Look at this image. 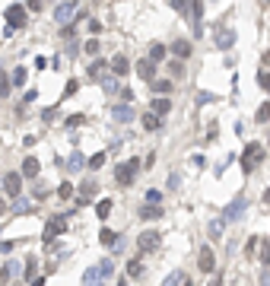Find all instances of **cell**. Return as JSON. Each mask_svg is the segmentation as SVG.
Here are the masks:
<instances>
[{
	"label": "cell",
	"mask_w": 270,
	"mask_h": 286,
	"mask_svg": "<svg viewBox=\"0 0 270 286\" xmlns=\"http://www.w3.org/2000/svg\"><path fill=\"white\" fill-rule=\"evenodd\" d=\"M216 45H219V48H232L235 45V32L232 29H219V32H216Z\"/></svg>",
	"instance_id": "18"
},
{
	"label": "cell",
	"mask_w": 270,
	"mask_h": 286,
	"mask_svg": "<svg viewBox=\"0 0 270 286\" xmlns=\"http://www.w3.org/2000/svg\"><path fill=\"white\" fill-rule=\"evenodd\" d=\"M213 102V92H197V105H210Z\"/></svg>",
	"instance_id": "48"
},
{
	"label": "cell",
	"mask_w": 270,
	"mask_h": 286,
	"mask_svg": "<svg viewBox=\"0 0 270 286\" xmlns=\"http://www.w3.org/2000/svg\"><path fill=\"white\" fill-rule=\"evenodd\" d=\"M77 10H80L77 0H64V3H57V6H54V23H64L67 26L73 16H77Z\"/></svg>",
	"instance_id": "5"
},
{
	"label": "cell",
	"mask_w": 270,
	"mask_h": 286,
	"mask_svg": "<svg viewBox=\"0 0 270 286\" xmlns=\"http://www.w3.org/2000/svg\"><path fill=\"white\" fill-rule=\"evenodd\" d=\"M26 80H29V70H26V67H16V70H13V77H10V86H23Z\"/></svg>",
	"instance_id": "28"
},
{
	"label": "cell",
	"mask_w": 270,
	"mask_h": 286,
	"mask_svg": "<svg viewBox=\"0 0 270 286\" xmlns=\"http://www.w3.org/2000/svg\"><path fill=\"white\" fill-rule=\"evenodd\" d=\"M264 67H270V51H264Z\"/></svg>",
	"instance_id": "61"
},
{
	"label": "cell",
	"mask_w": 270,
	"mask_h": 286,
	"mask_svg": "<svg viewBox=\"0 0 270 286\" xmlns=\"http://www.w3.org/2000/svg\"><path fill=\"white\" fill-rule=\"evenodd\" d=\"M245 210H248V200H245V197H235V200L226 207L222 220H226V223H235V220H242V213H245Z\"/></svg>",
	"instance_id": "7"
},
{
	"label": "cell",
	"mask_w": 270,
	"mask_h": 286,
	"mask_svg": "<svg viewBox=\"0 0 270 286\" xmlns=\"http://www.w3.org/2000/svg\"><path fill=\"white\" fill-rule=\"evenodd\" d=\"M3 95H10V77L0 70V99H3Z\"/></svg>",
	"instance_id": "39"
},
{
	"label": "cell",
	"mask_w": 270,
	"mask_h": 286,
	"mask_svg": "<svg viewBox=\"0 0 270 286\" xmlns=\"http://www.w3.org/2000/svg\"><path fill=\"white\" fill-rule=\"evenodd\" d=\"M134 70H137V77L140 80H146V83H153V80H156V64H153V60H137V67H134Z\"/></svg>",
	"instance_id": "10"
},
{
	"label": "cell",
	"mask_w": 270,
	"mask_h": 286,
	"mask_svg": "<svg viewBox=\"0 0 270 286\" xmlns=\"http://www.w3.org/2000/svg\"><path fill=\"white\" fill-rule=\"evenodd\" d=\"M140 169H143V162H140V159H127V162H121V166L114 169V181H118L121 188H131Z\"/></svg>",
	"instance_id": "1"
},
{
	"label": "cell",
	"mask_w": 270,
	"mask_h": 286,
	"mask_svg": "<svg viewBox=\"0 0 270 286\" xmlns=\"http://www.w3.org/2000/svg\"><path fill=\"white\" fill-rule=\"evenodd\" d=\"M185 77V64L181 60H168V80H181Z\"/></svg>",
	"instance_id": "26"
},
{
	"label": "cell",
	"mask_w": 270,
	"mask_h": 286,
	"mask_svg": "<svg viewBox=\"0 0 270 286\" xmlns=\"http://www.w3.org/2000/svg\"><path fill=\"white\" fill-rule=\"evenodd\" d=\"M83 51H86V54H92V57H96V54H99V38H89V42L83 45Z\"/></svg>",
	"instance_id": "41"
},
{
	"label": "cell",
	"mask_w": 270,
	"mask_h": 286,
	"mask_svg": "<svg viewBox=\"0 0 270 286\" xmlns=\"http://www.w3.org/2000/svg\"><path fill=\"white\" fill-rule=\"evenodd\" d=\"M35 270H38V261L29 257V261H26V277H35Z\"/></svg>",
	"instance_id": "45"
},
{
	"label": "cell",
	"mask_w": 270,
	"mask_h": 286,
	"mask_svg": "<svg viewBox=\"0 0 270 286\" xmlns=\"http://www.w3.org/2000/svg\"><path fill=\"white\" fill-rule=\"evenodd\" d=\"M258 245H261V238H258V235H251V238L245 242V255H248V257H254V255H258Z\"/></svg>",
	"instance_id": "33"
},
{
	"label": "cell",
	"mask_w": 270,
	"mask_h": 286,
	"mask_svg": "<svg viewBox=\"0 0 270 286\" xmlns=\"http://www.w3.org/2000/svg\"><path fill=\"white\" fill-rule=\"evenodd\" d=\"M261 200H264V203H270V188L264 191V197H261Z\"/></svg>",
	"instance_id": "60"
},
{
	"label": "cell",
	"mask_w": 270,
	"mask_h": 286,
	"mask_svg": "<svg viewBox=\"0 0 270 286\" xmlns=\"http://www.w3.org/2000/svg\"><path fill=\"white\" fill-rule=\"evenodd\" d=\"M102 89L105 92H118V77H108V73H105V77H102Z\"/></svg>",
	"instance_id": "35"
},
{
	"label": "cell",
	"mask_w": 270,
	"mask_h": 286,
	"mask_svg": "<svg viewBox=\"0 0 270 286\" xmlns=\"http://www.w3.org/2000/svg\"><path fill=\"white\" fill-rule=\"evenodd\" d=\"M261 286H270V270H264V274H261Z\"/></svg>",
	"instance_id": "56"
},
{
	"label": "cell",
	"mask_w": 270,
	"mask_h": 286,
	"mask_svg": "<svg viewBox=\"0 0 270 286\" xmlns=\"http://www.w3.org/2000/svg\"><path fill=\"white\" fill-rule=\"evenodd\" d=\"M150 112L159 114V118H162V114H168V112H172V99H165V95H156V99L150 102Z\"/></svg>",
	"instance_id": "14"
},
{
	"label": "cell",
	"mask_w": 270,
	"mask_h": 286,
	"mask_svg": "<svg viewBox=\"0 0 270 286\" xmlns=\"http://www.w3.org/2000/svg\"><path fill=\"white\" fill-rule=\"evenodd\" d=\"M210 286H222V277H213V280H210Z\"/></svg>",
	"instance_id": "58"
},
{
	"label": "cell",
	"mask_w": 270,
	"mask_h": 286,
	"mask_svg": "<svg viewBox=\"0 0 270 286\" xmlns=\"http://www.w3.org/2000/svg\"><path fill=\"white\" fill-rule=\"evenodd\" d=\"M67 232V216H54V220H48V226H45V232H42V238H45V245H51L57 235H64Z\"/></svg>",
	"instance_id": "4"
},
{
	"label": "cell",
	"mask_w": 270,
	"mask_h": 286,
	"mask_svg": "<svg viewBox=\"0 0 270 286\" xmlns=\"http://www.w3.org/2000/svg\"><path fill=\"white\" fill-rule=\"evenodd\" d=\"M3 16H6V23H10V32H13V29H23V26H26V19H29V10H26L23 3H10Z\"/></svg>",
	"instance_id": "3"
},
{
	"label": "cell",
	"mask_w": 270,
	"mask_h": 286,
	"mask_svg": "<svg viewBox=\"0 0 270 286\" xmlns=\"http://www.w3.org/2000/svg\"><path fill=\"white\" fill-rule=\"evenodd\" d=\"M32 286H45V277H35V280H32Z\"/></svg>",
	"instance_id": "57"
},
{
	"label": "cell",
	"mask_w": 270,
	"mask_h": 286,
	"mask_svg": "<svg viewBox=\"0 0 270 286\" xmlns=\"http://www.w3.org/2000/svg\"><path fill=\"white\" fill-rule=\"evenodd\" d=\"M99 238H102L105 248H114V245L121 242V235H118V232H111V229H102V232H99Z\"/></svg>",
	"instance_id": "22"
},
{
	"label": "cell",
	"mask_w": 270,
	"mask_h": 286,
	"mask_svg": "<svg viewBox=\"0 0 270 286\" xmlns=\"http://www.w3.org/2000/svg\"><path fill=\"white\" fill-rule=\"evenodd\" d=\"M197 267H200V274H213L216 270V257H213V248H200V255H197Z\"/></svg>",
	"instance_id": "9"
},
{
	"label": "cell",
	"mask_w": 270,
	"mask_h": 286,
	"mask_svg": "<svg viewBox=\"0 0 270 286\" xmlns=\"http://www.w3.org/2000/svg\"><path fill=\"white\" fill-rule=\"evenodd\" d=\"M77 89H80V83H77V80H70V83L64 86V99H70V95L77 92Z\"/></svg>",
	"instance_id": "46"
},
{
	"label": "cell",
	"mask_w": 270,
	"mask_h": 286,
	"mask_svg": "<svg viewBox=\"0 0 270 286\" xmlns=\"http://www.w3.org/2000/svg\"><path fill=\"white\" fill-rule=\"evenodd\" d=\"M150 89L156 92V95H165L168 89H172V80H159V77H156V80L150 83Z\"/></svg>",
	"instance_id": "24"
},
{
	"label": "cell",
	"mask_w": 270,
	"mask_h": 286,
	"mask_svg": "<svg viewBox=\"0 0 270 286\" xmlns=\"http://www.w3.org/2000/svg\"><path fill=\"white\" fill-rule=\"evenodd\" d=\"M89 32H92V35H99V32H102V23H99V19H89Z\"/></svg>",
	"instance_id": "53"
},
{
	"label": "cell",
	"mask_w": 270,
	"mask_h": 286,
	"mask_svg": "<svg viewBox=\"0 0 270 286\" xmlns=\"http://www.w3.org/2000/svg\"><path fill=\"white\" fill-rule=\"evenodd\" d=\"M172 51H175V57H178V60H185V57H191L194 48H191V42H188V38H178V42L172 45Z\"/></svg>",
	"instance_id": "16"
},
{
	"label": "cell",
	"mask_w": 270,
	"mask_h": 286,
	"mask_svg": "<svg viewBox=\"0 0 270 286\" xmlns=\"http://www.w3.org/2000/svg\"><path fill=\"white\" fill-rule=\"evenodd\" d=\"M86 166H89V169H102V166H105V153H96L89 162H86Z\"/></svg>",
	"instance_id": "40"
},
{
	"label": "cell",
	"mask_w": 270,
	"mask_h": 286,
	"mask_svg": "<svg viewBox=\"0 0 270 286\" xmlns=\"http://www.w3.org/2000/svg\"><path fill=\"white\" fill-rule=\"evenodd\" d=\"M146 200H150V203H153V207H159V200H162V194H159V191H146Z\"/></svg>",
	"instance_id": "47"
},
{
	"label": "cell",
	"mask_w": 270,
	"mask_h": 286,
	"mask_svg": "<svg viewBox=\"0 0 270 286\" xmlns=\"http://www.w3.org/2000/svg\"><path fill=\"white\" fill-rule=\"evenodd\" d=\"M261 159H264V146H261V143H248L245 153H242V172L251 175V169L261 166Z\"/></svg>",
	"instance_id": "2"
},
{
	"label": "cell",
	"mask_w": 270,
	"mask_h": 286,
	"mask_svg": "<svg viewBox=\"0 0 270 286\" xmlns=\"http://www.w3.org/2000/svg\"><path fill=\"white\" fill-rule=\"evenodd\" d=\"M70 194H73V185H70V181H64V185L57 188V197H64V200H67Z\"/></svg>",
	"instance_id": "44"
},
{
	"label": "cell",
	"mask_w": 270,
	"mask_h": 286,
	"mask_svg": "<svg viewBox=\"0 0 270 286\" xmlns=\"http://www.w3.org/2000/svg\"><path fill=\"white\" fill-rule=\"evenodd\" d=\"M38 169H42V162H38L35 156H26V159H23V178H35Z\"/></svg>",
	"instance_id": "15"
},
{
	"label": "cell",
	"mask_w": 270,
	"mask_h": 286,
	"mask_svg": "<svg viewBox=\"0 0 270 286\" xmlns=\"http://www.w3.org/2000/svg\"><path fill=\"white\" fill-rule=\"evenodd\" d=\"M0 213H6V200H3V194H0Z\"/></svg>",
	"instance_id": "59"
},
{
	"label": "cell",
	"mask_w": 270,
	"mask_h": 286,
	"mask_svg": "<svg viewBox=\"0 0 270 286\" xmlns=\"http://www.w3.org/2000/svg\"><path fill=\"white\" fill-rule=\"evenodd\" d=\"M258 86L270 95V70H261V73H258Z\"/></svg>",
	"instance_id": "36"
},
{
	"label": "cell",
	"mask_w": 270,
	"mask_h": 286,
	"mask_svg": "<svg viewBox=\"0 0 270 286\" xmlns=\"http://www.w3.org/2000/svg\"><path fill=\"white\" fill-rule=\"evenodd\" d=\"M127 274H131V277H143V261H140V257H134V261L127 264Z\"/></svg>",
	"instance_id": "31"
},
{
	"label": "cell",
	"mask_w": 270,
	"mask_h": 286,
	"mask_svg": "<svg viewBox=\"0 0 270 286\" xmlns=\"http://www.w3.org/2000/svg\"><path fill=\"white\" fill-rule=\"evenodd\" d=\"M181 283H185V274H181V270H175V274L168 277V280L162 283V286H181Z\"/></svg>",
	"instance_id": "37"
},
{
	"label": "cell",
	"mask_w": 270,
	"mask_h": 286,
	"mask_svg": "<svg viewBox=\"0 0 270 286\" xmlns=\"http://www.w3.org/2000/svg\"><path fill=\"white\" fill-rule=\"evenodd\" d=\"M219 226H222L219 220H213V223H210V235H213V238H219V235H222V229H219Z\"/></svg>",
	"instance_id": "49"
},
{
	"label": "cell",
	"mask_w": 270,
	"mask_h": 286,
	"mask_svg": "<svg viewBox=\"0 0 270 286\" xmlns=\"http://www.w3.org/2000/svg\"><path fill=\"white\" fill-rule=\"evenodd\" d=\"M35 99H38V92H35V89H29V92L23 95V102H35Z\"/></svg>",
	"instance_id": "55"
},
{
	"label": "cell",
	"mask_w": 270,
	"mask_h": 286,
	"mask_svg": "<svg viewBox=\"0 0 270 286\" xmlns=\"http://www.w3.org/2000/svg\"><path fill=\"white\" fill-rule=\"evenodd\" d=\"M254 124H270V102L258 108V114H254Z\"/></svg>",
	"instance_id": "29"
},
{
	"label": "cell",
	"mask_w": 270,
	"mask_h": 286,
	"mask_svg": "<svg viewBox=\"0 0 270 286\" xmlns=\"http://www.w3.org/2000/svg\"><path fill=\"white\" fill-rule=\"evenodd\" d=\"M181 286H194V283H188V280H185V283H181Z\"/></svg>",
	"instance_id": "62"
},
{
	"label": "cell",
	"mask_w": 270,
	"mask_h": 286,
	"mask_svg": "<svg viewBox=\"0 0 270 286\" xmlns=\"http://www.w3.org/2000/svg\"><path fill=\"white\" fill-rule=\"evenodd\" d=\"M178 185H181V178H178V175H168V188L175 191V188H178Z\"/></svg>",
	"instance_id": "54"
},
{
	"label": "cell",
	"mask_w": 270,
	"mask_h": 286,
	"mask_svg": "<svg viewBox=\"0 0 270 286\" xmlns=\"http://www.w3.org/2000/svg\"><path fill=\"white\" fill-rule=\"evenodd\" d=\"M159 127H162V118L153 114V112H146L143 114V131H159Z\"/></svg>",
	"instance_id": "20"
},
{
	"label": "cell",
	"mask_w": 270,
	"mask_h": 286,
	"mask_svg": "<svg viewBox=\"0 0 270 286\" xmlns=\"http://www.w3.org/2000/svg\"><path fill=\"white\" fill-rule=\"evenodd\" d=\"M105 70H108V60H102V57L92 60V64H89V80H102Z\"/></svg>",
	"instance_id": "17"
},
{
	"label": "cell",
	"mask_w": 270,
	"mask_h": 286,
	"mask_svg": "<svg viewBox=\"0 0 270 286\" xmlns=\"http://www.w3.org/2000/svg\"><path fill=\"white\" fill-rule=\"evenodd\" d=\"M13 248H16V242H0V255H10Z\"/></svg>",
	"instance_id": "52"
},
{
	"label": "cell",
	"mask_w": 270,
	"mask_h": 286,
	"mask_svg": "<svg viewBox=\"0 0 270 286\" xmlns=\"http://www.w3.org/2000/svg\"><path fill=\"white\" fill-rule=\"evenodd\" d=\"M102 283H105V280L99 277V270H96V267H89V270L83 274V286H102Z\"/></svg>",
	"instance_id": "21"
},
{
	"label": "cell",
	"mask_w": 270,
	"mask_h": 286,
	"mask_svg": "<svg viewBox=\"0 0 270 286\" xmlns=\"http://www.w3.org/2000/svg\"><path fill=\"white\" fill-rule=\"evenodd\" d=\"M26 10H32V13H38V10H42V0H26Z\"/></svg>",
	"instance_id": "51"
},
{
	"label": "cell",
	"mask_w": 270,
	"mask_h": 286,
	"mask_svg": "<svg viewBox=\"0 0 270 286\" xmlns=\"http://www.w3.org/2000/svg\"><path fill=\"white\" fill-rule=\"evenodd\" d=\"M96 270H99V277H102V280H105V277H111V274H114V261H111V257H102Z\"/></svg>",
	"instance_id": "25"
},
{
	"label": "cell",
	"mask_w": 270,
	"mask_h": 286,
	"mask_svg": "<svg viewBox=\"0 0 270 286\" xmlns=\"http://www.w3.org/2000/svg\"><path fill=\"white\" fill-rule=\"evenodd\" d=\"M60 35H64V38H77V26H64V29H60Z\"/></svg>",
	"instance_id": "50"
},
{
	"label": "cell",
	"mask_w": 270,
	"mask_h": 286,
	"mask_svg": "<svg viewBox=\"0 0 270 286\" xmlns=\"http://www.w3.org/2000/svg\"><path fill=\"white\" fill-rule=\"evenodd\" d=\"M168 6H172L175 13H185L188 6H191V0H168Z\"/></svg>",
	"instance_id": "38"
},
{
	"label": "cell",
	"mask_w": 270,
	"mask_h": 286,
	"mask_svg": "<svg viewBox=\"0 0 270 286\" xmlns=\"http://www.w3.org/2000/svg\"><path fill=\"white\" fill-rule=\"evenodd\" d=\"M111 118L118 121V124H127V121H134V108L127 105V102H124V105H114L111 108Z\"/></svg>",
	"instance_id": "13"
},
{
	"label": "cell",
	"mask_w": 270,
	"mask_h": 286,
	"mask_svg": "<svg viewBox=\"0 0 270 286\" xmlns=\"http://www.w3.org/2000/svg\"><path fill=\"white\" fill-rule=\"evenodd\" d=\"M159 245H162V235H159V232H150V229H146V232L137 235V251H140V255H146V251H156Z\"/></svg>",
	"instance_id": "6"
},
{
	"label": "cell",
	"mask_w": 270,
	"mask_h": 286,
	"mask_svg": "<svg viewBox=\"0 0 270 286\" xmlns=\"http://www.w3.org/2000/svg\"><path fill=\"white\" fill-rule=\"evenodd\" d=\"M108 67H111V77H124V73L131 70V64H127L124 54H114V57L108 60Z\"/></svg>",
	"instance_id": "12"
},
{
	"label": "cell",
	"mask_w": 270,
	"mask_h": 286,
	"mask_svg": "<svg viewBox=\"0 0 270 286\" xmlns=\"http://www.w3.org/2000/svg\"><path fill=\"white\" fill-rule=\"evenodd\" d=\"M258 248H261V251H258V257H261V264H264V267H270V242H261V245H258Z\"/></svg>",
	"instance_id": "32"
},
{
	"label": "cell",
	"mask_w": 270,
	"mask_h": 286,
	"mask_svg": "<svg viewBox=\"0 0 270 286\" xmlns=\"http://www.w3.org/2000/svg\"><path fill=\"white\" fill-rule=\"evenodd\" d=\"M3 191H6V197H19L23 194V175H16V172L3 175Z\"/></svg>",
	"instance_id": "8"
},
{
	"label": "cell",
	"mask_w": 270,
	"mask_h": 286,
	"mask_svg": "<svg viewBox=\"0 0 270 286\" xmlns=\"http://www.w3.org/2000/svg\"><path fill=\"white\" fill-rule=\"evenodd\" d=\"M19 270V264L16 261H10V264H3V270H0V283H10L13 280V274Z\"/></svg>",
	"instance_id": "27"
},
{
	"label": "cell",
	"mask_w": 270,
	"mask_h": 286,
	"mask_svg": "<svg viewBox=\"0 0 270 286\" xmlns=\"http://www.w3.org/2000/svg\"><path fill=\"white\" fill-rule=\"evenodd\" d=\"M83 121H86L83 114H70V118H64V124H67V127H80Z\"/></svg>",
	"instance_id": "43"
},
{
	"label": "cell",
	"mask_w": 270,
	"mask_h": 286,
	"mask_svg": "<svg viewBox=\"0 0 270 286\" xmlns=\"http://www.w3.org/2000/svg\"><path fill=\"white\" fill-rule=\"evenodd\" d=\"M140 216H143V220H159V216H162V207H153V203H143V207H140Z\"/></svg>",
	"instance_id": "23"
},
{
	"label": "cell",
	"mask_w": 270,
	"mask_h": 286,
	"mask_svg": "<svg viewBox=\"0 0 270 286\" xmlns=\"http://www.w3.org/2000/svg\"><path fill=\"white\" fill-rule=\"evenodd\" d=\"M162 57H165V45L153 42V45H150V57H146V60H153V64H156V60H162Z\"/></svg>",
	"instance_id": "30"
},
{
	"label": "cell",
	"mask_w": 270,
	"mask_h": 286,
	"mask_svg": "<svg viewBox=\"0 0 270 286\" xmlns=\"http://www.w3.org/2000/svg\"><path fill=\"white\" fill-rule=\"evenodd\" d=\"M96 178H86L83 181V188H80V197H77V203H80V207H86V203H89L92 200V194H96Z\"/></svg>",
	"instance_id": "11"
},
{
	"label": "cell",
	"mask_w": 270,
	"mask_h": 286,
	"mask_svg": "<svg viewBox=\"0 0 270 286\" xmlns=\"http://www.w3.org/2000/svg\"><path fill=\"white\" fill-rule=\"evenodd\" d=\"M19 203H13V210H16V213H32V203H26L23 197H16Z\"/></svg>",
	"instance_id": "42"
},
{
	"label": "cell",
	"mask_w": 270,
	"mask_h": 286,
	"mask_svg": "<svg viewBox=\"0 0 270 286\" xmlns=\"http://www.w3.org/2000/svg\"><path fill=\"white\" fill-rule=\"evenodd\" d=\"M96 213H99V220H108V216H111V200H99Z\"/></svg>",
	"instance_id": "34"
},
{
	"label": "cell",
	"mask_w": 270,
	"mask_h": 286,
	"mask_svg": "<svg viewBox=\"0 0 270 286\" xmlns=\"http://www.w3.org/2000/svg\"><path fill=\"white\" fill-rule=\"evenodd\" d=\"M67 166H70V172H80V169L86 166V156L80 153V149H73V153H70V159H67Z\"/></svg>",
	"instance_id": "19"
}]
</instances>
